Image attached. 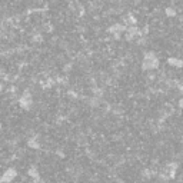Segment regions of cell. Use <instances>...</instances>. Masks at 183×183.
Masks as SVG:
<instances>
[{
	"mask_svg": "<svg viewBox=\"0 0 183 183\" xmlns=\"http://www.w3.org/2000/svg\"><path fill=\"white\" fill-rule=\"evenodd\" d=\"M165 14H166L167 17H176L177 16V10H176L173 6H167V7L165 9Z\"/></svg>",
	"mask_w": 183,
	"mask_h": 183,
	"instance_id": "obj_7",
	"label": "cell"
},
{
	"mask_svg": "<svg viewBox=\"0 0 183 183\" xmlns=\"http://www.w3.org/2000/svg\"><path fill=\"white\" fill-rule=\"evenodd\" d=\"M17 175H19V172H17V169L14 166L7 167L0 176V183H12L17 177Z\"/></svg>",
	"mask_w": 183,
	"mask_h": 183,
	"instance_id": "obj_3",
	"label": "cell"
},
{
	"mask_svg": "<svg viewBox=\"0 0 183 183\" xmlns=\"http://www.w3.org/2000/svg\"><path fill=\"white\" fill-rule=\"evenodd\" d=\"M27 146H29L30 149H34V150H39L42 147V143L39 140V134H34V136L29 137V140H27Z\"/></svg>",
	"mask_w": 183,
	"mask_h": 183,
	"instance_id": "obj_4",
	"label": "cell"
},
{
	"mask_svg": "<svg viewBox=\"0 0 183 183\" xmlns=\"http://www.w3.org/2000/svg\"><path fill=\"white\" fill-rule=\"evenodd\" d=\"M177 107H179V109H183V97H180V99L177 100Z\"/></svg>",
	"mask_w": 183,
	"mask_h": 183,
	"instance_id": "obj_10",
	"label": "cell"
},
{
	"mask_svg": "<svg viewBox=\"0 0 183 183\" xmlns=\"http://www.w3.org/2000/svg\"><path fill=\"white\" fill-rule=\"evenodd\" d=\"M17 103H19V106H20L23 110H30L34 104L32 93H30L29 90H25L23 91V95H20V97L17 99Z\"/></svg>",
	"mask_w": 183,
	"mask_h": 183,
	"instance_id": "obj_2",
	"label": "cell"
},
{
	"mask_svg": "<svg viewBox=\"0 0 183 183\" xmlns=\"http://www.w3.org/2000/svg\"><path fill=\"white\" fill-rule=\"evenodd\" d=\"M27 175H29V177H32V179L34 180V182H39V180H42L40 179V173H39V170H37V167L36 166H32L27 170Z\"/></svg>",
	"mask_w": 183,
	"mask_h": 183,
	"instance_id": "obj_6",
	"label": "cell"
},
{
	"mask_svg": "<svg viewBox=\"0 0 183 183\" xmlns=\"http://www.w3.org/2000/svg\"><path fill=\"white\" fill-rule=\"evenodd\" d=\"M72 67H73V63H67L63 66V73H69L72 70Z\"/></svg>",
	"mask_w": 183,
	"mask_h": 183,
	"instance_id": "obj_9",
	"label": "cell"
},
{
	"mask_svg": "<svg viewBox=\"0 0 183 183\" xmlns=\"http://www.w3.org/2000/svg\"><path fill=\"white\" fill-rule=\"evenodd\" d=\"M160 67V62L159 57L154 54V52H145L143 53V60H142V69L145 72H152V70H158Z\"/></svg>",
	"mask_w": 183,
	"mask_h": 183,
	"instance_id": "obj_1",
	"label": "cell"
},
{
	"mask_svg": "<svg viewBox=\"0 0 183 183\" xmlns=\"http://www.w3.org/2000/svg\"><path fill=\"white\" fill-rule=\"evenodd\" d=\"M33 42H36V43H42L43 42V34H40V33H37V34H34L33 36Z\"/></svg>",
	"mask_w": 183,
	"mask_h": 183,
	"instance_id": "obj_8",
	"label": "cell"
},
{
	"mask_svg": "<svg viewBox=\"0 0 183 183\" xmlns=\"http://www.w3.org/2000/svg\"><path fill=\"white\" fill-rule=\"evenodd\" d=\"M167 64L172 67H177V69H182L183 67V60L179 57H169L167 59Z\"/></svg>",
	"mask_w": 183,
	"mask_h": 183,
	"instance_id": "obj_5",
	"label": "cell"
},
{
	"mask_svg": "<svg viewBox=\"0 0 183 183\" xmlns=\"http://www.w3.org/2000/svg\"><path fill=\"white\" fill-rule=\"evenodd\" d=\"M52 2H53V3H54V2H59V0H52Z\"/></svg>",
	"mask_w": 183,
	"mask_h": 183,
	"instance_id": "obj_11",
	"label": "cell"
}]
</instances>
